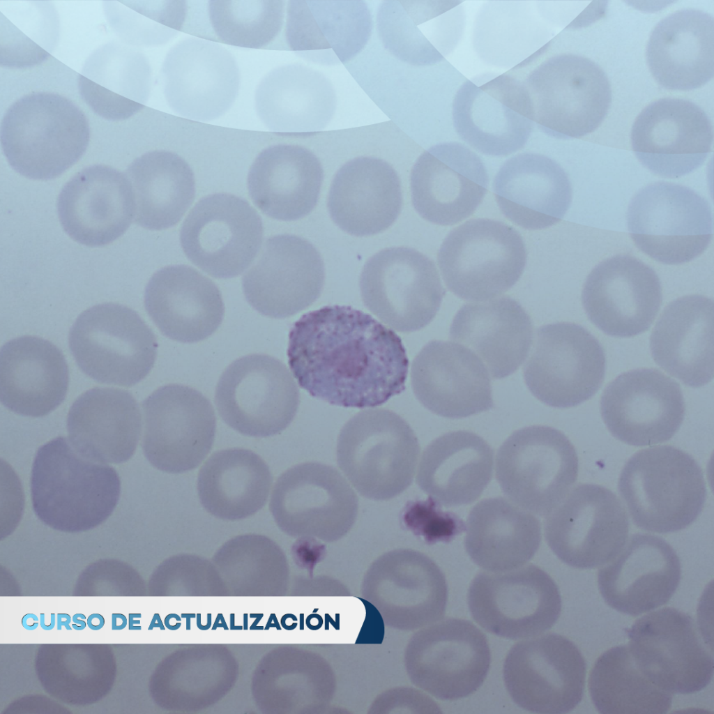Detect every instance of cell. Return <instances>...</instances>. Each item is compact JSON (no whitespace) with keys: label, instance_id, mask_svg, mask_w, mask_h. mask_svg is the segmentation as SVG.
<instances>
[{"label":"cell","instance_id":"cell-1","mask_svg":"<svg viewBox=\"0 0 714 714\" xmlns=\"http://www.w3.org/2000/svg\"><path fill=\"white\" fill-rule=\"evenodd\" d=\"M298 385L345 408H372L405 389L409 359L401 338L369 314L328 305L291 326L287 351Z\"/></svg>","mask_w":714,"mask_h":714},{"label":"cell","instance_id":"cell-57","mask_svg":"<svg viewBox=\"0 0 714 714\" xmlns=\"http://www.w3.org/2000/svg\"><path fill=\"white\" fill-rule=\"evenodd\" d=\"M45 614H40V625L42 628V629H43L45 630H52L54 628L55 625H56V615H55V614H50V623L49 625H46L45 624Z\"/></svg>","mask_w":714,"mask_h":714},{"label":"cell","instance_id":"cell-30","mask_svg":"<svg viewBox=\"0 0 714 714\" xmlns=\"http://www.w3.org/2000/svg\"><path fill=\"white\" fill-rule=\"evenodd\" d=\"M57 212L65 232L89 247L107 245L134 220V200L125 174L104 165L87 167L63 187Z\"/></svg>","mask_w":714,"mask_h":714},{"label":"cell","instance_id":"cell-2","mask_svg":"<svg viewBox=\"0 0 714 714\" xmlns=\"http://www.w3.org/2000/svg\"><path fill=\"white\" fill-rule=\"evenodd\" d=\"M121 482L116 470L77 453L56 437L38 450L31 476L33 508L50 527L78 533L105 522L118 503Z\"/></svg>","mask_w":714,"mask_h":714},{"label":"cell","instance_id":"cell-8","mask_svg":"<svg viewBox=\"0 0 714 714\" xmlns=\"http://www.w3.org/2000/svg\"><path fill=\"white\" fill-rule=\"evenodd\" d=\"M578 457L569 439L546 425L519 429L496 457V478L513 503L547 517L565 498L578 476Z\"/></svg>","mask_w":714,"mask_h":714},{"label":"cell","instance_id":"cell-45","mask_svg":"<svg viewBox=\"0 0 714 714\" xmlns=\"http://www.w3.org/2000/svg\"><path fill=\"white\" fill-rule=\"evenodd\" d=\"M464 544L477 565L489 572L517 568L537 552L542 539L540 520L501 496L485 499L471 510Z\"/></svg>","mask_w":714,"mask_h":714},{"label":"cell","instance_id":"cell-15","mask_svg":"<svg viewBox=\"0 0 714 714\" xmlns=\"http://www.w3.org/2000/svg\"><path fill=\"white\" fill-rule=\"evenodd\" d=\"M627 632L638 667L661 689L692 694L711 683L713 651L688 614L662 608L637 619Z\"/></svg>","mask_w":714,"mask_h":714},{"label":"cell","instance_id":"cell-7","mask_svg":"<svg viewBox=\"0 0 714 714\" xmlns=\"http://www.w3.org/2000/svg\"><path fill=\"white\" fill-rule=\"evenodd\" d=\"M539 130L557 139L579 138L595 130L612 102L607 76L595 62L562 54L542 61L524 82Z\"/></svg>","mask_w":714,"mask_h":714},{"label":"cell","instance_id":"cell-10","mask_svg":"<svg viewBox=\"0 0 714 714\" xmlns=\"http://www.w3.org/2000/svg\"><path fill=\"white\" fill-rule=\"evenodd\" d=\"M627 222L635 245L668 265L697 258L713 234L708 201L692 189L670 182H655L640 189L630 202Z\"/></svg>","mask_w":714,"mask_h":714},{"label":"cell","instance_id":"cell-13","mask_svg":"<svg viewBox=\"0 0 714 714\" xmlns=\"http://www.w3.org/2000/svg\"><path fill=\"white\" fill-rule=\"evenodd\" d=\"M523 374L532 395L559 409L577 406L600 389L605 355L598 340L583 326L559 322L536 330Z\"/></svg>","mask_w":714,"mask_h":714},{"label":"cell","instance_id":"cell-44","mask_svg":"<svg viewBox=\"0 0 714 714\" xmlns=\"http://www.w3.org/2000/svg\"><path fill=\"white\" fill-rule=\"evenodd\" d=\"M388 1L377 16L379 34L397 57L414 65L443 59L457 43L464 17L459 2Z\"/></svg>","mask_w":714,"mask_h":714},{"label":"cell","instance_id":"cell-12","mask_svg":"<svg viewBox=\"0 0 714 714\" xmlns=\"http://www.w3.org/2000/svg\"><path fill=\"white\" fill-rule=\"evenodd\" d=\"M215 404L222 420L234 430L267 437L290 425L300 404V391L282 361L266 354H249L224 370L216 386Z\"/></svg>","mask_w":714,"mask_h":714},{"label":"cell","instance_id":"cell-24","mask_svg":"<svg viewBox=\"0 0 714 714\" xmlns=\"http://www.w3.org/2000/svg\"><path fill=\"white\" fill-rule=\"evenodd\" d=\"M713 130L704 110L676 98L652 102L637 116L631 131L633 152L654 174L676 178L704 162L711 151Z\"/></svg>","mask_w":714,"mask_h":714},{"label":"cell","instance_id":"cell-38","mask_svg":"<svg viewBox=\"0 0 714 714\" xmlns=\"http://www.w3.org/2000/svg\"><path fill=\"white\" fill-rule=\"evenodd\" d=\"M69 441L83 457L123 463L134 454L142 430L137 402L128 392L96 387L79 395L67 418Z\"/></svg>","mask_w":714,"mask_h":714},{"label":"cell","instance_id":"cell-35","mask_svg":"<svg viewBox=\"0 0 714 714\" xmlns=\"http://www.w3.org/2000/svg\"><path fill=\"white\" fill-rule=\"evenodd\" d=\"M714 303L701 295L671 302L657 321L650 338L655 362L685 385L699 388L714 373Z\"/></svg>","mask_w":714,"mask_h":714},{"label":"cell","instance_id":"cell-14","mask_svg":"<svg viewBox=\"0 0 714 714\" xmlns=\"http://www.w3.org/2000/svg\"><path fill=\"white\" fill-rule=\"evenodd\" d=\"M269 508L278 526L288 536L334 542L354 524L358 499L335 468L304 462L280 475Z\"/></svg>","mask_w":714,"mask_h":714},{"label":"cell","instance_id":"cell-54","mask_svg":"<svg viewBox=\"0 0 714 714\" xmlns=\"http://www.w3.org/2000/svg\"><path fill=\"white\" fill-rule=\"evenodd\" d=\"M71 621L72 618L68 614H58L56 616L57 630H61L62 626H65L68 630H71L72 627L70 626Z\"/></svg>","mask_w":714,"mask_h":714},{"label":"cell","instance_id":"cell-29","mask_svg":"<svg viewBox=\"0 0 714 714\" xmlns=\"http://www.w3.org/2000/svg\"><path fill=\"white\" fill-rule=\"evenodd\" d=\"M165 96L179 115L211 121L232 105L239 73L232 55L211 41L188 38L169 51L164 66Z\"/></svg>","mask_w":714,"mask_h":714},{"label":"cell","instance_id":"cell-6","mask_svg":"<svg viewBox=\"0 0 714 714\" xmlns=\"http://www.w3.org/2000/svg\"><path fill=\"white\" fill-rule=\"evenodd\" d=\"M448 289L459 298L487 301L503 294L521 278L527 261L525 243L512 226L490 218L471 219L453 229L437 255Z\"/></svg>","mask_w":714,"mask_h":714},{"label":"cell","instance_id":"cell-34","mask_svg":"<svg viewBox=\"0 0 714 714\" xmlns=\"http://www.w3.org/2000/svg\"><path fill=\"white\" fill-rule=\"evenodd\" d=\"M493 190L504 216L529 230L559 222L570 207L572 194L561 165L535 153H519L506 160L494 178Z\"/></svg>","mask_w":714,"mask_h":714},{"label":"cell","instance_id":"cell-33","mask_svg":"<svg viewBox=\"0 0 714 714\" xmlns=\"http://www.w3.org/2000/svg\"><path fill=\"white\" fill-rule=\"evenodd\" d=\"M449 337L473 351L492 379H503L528 356L533 325L516 300L503 296L463 305L453 319Z\"/></svg>","mask_w":714,"mask_h":714},{"label":"cell","instance_id":"cell-49","mask_svg":"<svg viewBox=\"0 0 714 714\" xmlns=\"http://www.w3.org/2000/svg\"><path fill=\"white\" fill-rule=\"evenodd\" d=\"M207 8L214 35L236 47L262 48L275 39L283 24L281 0H211Z\"/></svg>","mask_w":714,"mask_h":714},{"label":"cell","instance_id":"cell-23","mask_svg":"<svg viewBox=\"0 0 714 714\" xmlns=\"http://www.w3.org/2000/svg\"><path fill=\"white\" fill-rule=\"evenodd\" d=\"M325 266L317 248L293 234L268 238L242 278L248 303L260 314L283 319L303 311L321 295Z\"/></svg>","mask_w":714,"mask_h":714},{"label":"cell","instance_id":"cell-27","mask_svg":"<svg viewBox=\"0 0 714 714\" xmlns=\"http://www.w3.org/2000/svg\"><path fill=\"white\" fill-rule=\"evenodd\" d=\"M413 392L432 413L457 419L494 407L489 374L480 359L455 342L432 340L414 358Z\"/></svg>","mask_w":714,"mask_h":714},{"label":"cell","instance_id":"cell-51","mask_svg":"<svg viewBox=\"0 0 714 714\" xmlns=\"http://www.w3.org/2000/svg\"><path fill=\"white\" fill-rule=\"evenodd\" d=\"M86 623L92 630H99L105 625V618L100 614H92L88 617Z\"/></svg>","mask_w":714,"mask_h":714},{"label":"cell","instance_id":"cell-3","mask_svg":"<svg viewBox=\"0 0 714 714\" xmlns=\"http://www.w3.org/2000/svg\"><path fill=\"white\" fill-rule=\"evenodd\" d=\"M83 111L59 93L26 94L6 109L0 143L10 166L30 179L54 178L75 164L90 140Z\"/></svg>","mask_w":714,"mask_h":714},{"label":"cell","instance_id":"cell-47","mask_svg":"<svg viewBox=\"0 0 714 714\" xmlns=\"http://www.w3.org/2000/svg\"><path fill=\"white\" fill-rule=\"evenodd\" d=\"M273 478L255 453L231 448L214 453L202 466L197 492L204 509L224 520L250 517L266 503Z\"/></svg>","mask_w":714,"mask_h":714},{"label":"cell","instance_id":"cell-9","mask_svg":"<svg viewBox=\"0 0 714 714\" xmlns=\"http://www.w3.org/2000/svg\"><path fill=\"white\" fill-rule=\"evenodd\" d=\"M69 347L81 370L95 381L132 386L156 359V337L133 310L114 303L82 312L69 331Z\"/></svg>","mask_w":714,"mask_h":714},{"label":"cell","instance_id":"cell-42","mask_svg":"<svg viewBox=\"0 0 714 714\" xmlns=\"http://www.w3.org/2000/svg\"><path fill=\"white\" fill-rule=\"evenodd\" d=\"M369 10L361 1H290L286 39L291 49L323 64L344 62L366 43Z\"/></svg>","mask_w":714,"mask_h":714},{"label":"cell","instance_id":"cell-37","mask_svg":"<svg viewBox=\"0 0 714 714\" xmlns=\"http://www.w3.org/2000/svg\"><path fill=\"white\" fill-rule=\"evenodd\" d=\"M657 83L668 90L701 87L714 75V19L704 11L686 8L661 20L646 51Z\"/></svg>","mask_w":714,"mask_h":714},{"label":"cell","instance_id":"cell-50","mask_svg":"<svg viewBox=\"0 0 714 714\" xmlns=\"http://www.w3.org/2000/svg\"><path fill=\"white\" fill-rule=\"evenodd\" d=\"M430 497L426 501H411L402 510L404 526L429 543L450 540L464 530V523L455 515L441 511Z\"/></svg>","mask_w":714,"mask_h":714},{"label":"cell","instance_id":"cell-17","mask_svg":"<svg viewBox=\"0 0 714 714\" xmlns=\"http://www.w3.org/2000/svg\"><path fill=\"white\" fill-rule=\"evenodd\" d=\"M452 118L462 139L492 156L524 147L534 123L524 82L505 73L480 74L464 82L454 96Z\"/></svg>","mask_w":714,"mask_h":714},{"label":"cell","instance_id":"cell-43","mask_svg":"<svg viewBox=\"0 0 714 714\" xmlns=\"http://www.w3.org/2000/svg\"><path fill=\"white\" fill-rule=\"evenodd\" d=\"M493 450L482 437L465 430L446 433L424 450L418 469L419 487L445 507L478 499L492 480Z\"/></svg>","mask_w":714,"mask_h":714},{"label":"cell","instance_id":"cell-20","mask_svg":"<svg viewBox=\"0 0 714 714\" xmlns=\"http://www.w3.org/2000/svg\"><path fill=\"white\" fill-rule=\"evenodd\" d=\"M586 673L577 646L556 633L514 644L503 667L512 701L527 711L547 714L567 713L580 703Z\"/></svg>","mask_w":714,"mask_h":714},{"label":"cell","instance_id":"cell-46","mask_svg":"<svg viewBox=\"0 0 714 714\" xmlns=\"http://www.w3.org/2000/svg\"><path fill=\"white\" fill-rule=\"evenodd\" d=\"M133 195L134 221L145 229L176 225L195 196L194 173L178 154L163 150L137 158L125 173Z\"/></svg>","mask_w":714,"mask_h":714},{"label":"cell","instance_id":"cell-32","mask_svg":"<svg viewBox=\"0 0 714 714\" xmlns=\"http://www.w3.org/2000/svg\"><path fill=\"white\" fill-rule=\"evenodd\" d=\"M402 205L397 172L387 162L374 157L347 162L335 174L327 199L333 221L356 236L386 230L397 220Z\"/></svg>","mask_w":714,"mask_h":714},{"label":"cell","instance_id":"cell-19","mask_svg":"<svg viewBox=\"0 0 714 714\" xmlns=\"http://www.w3.org/2000/svg\"><path fill=\"white\" fill-rule=\"evenodd\" d=\"M262 220L244 199L229 193L202 198L180 229V243L188 259L208 275L238 276L252 263L263 239Z\"/></svg>","mask_w":714,"mask_h":714},{"label":"cell","instance_id":"cell-5","mask_svg":"<svg viewBox=\"0 0 714 714\" xmlns=\"http://www.w3.org/2000/svg\"><path fill=\"white\" fill-rule=\"evenodd\" d=\"M336 453L340 469L361 496L385 501L411 485L420 446L403 418L377 408L360 411L344 425Z\"/></svg>","mask_w":714,"mask_h":714},{"label":"cell","instance_id":"cell-25","mask_svg":"<svg viewBox=\"0 0 714 714\" xmlns=\"http://www.w3.org/2000/svg\"><path fill=\"white\" fill-rule=\"evenodd\" d=\"M582 301L587 317L602 332L630 337L651 326L662 304V287L648 264L629 255H617L591 270Z\"/></svg>","mask_w":714,"mask_h":714},{"label":"cell","instance_id":"cell-52","mask_svg":"<svg viewBox=\"0 0 714 714\" xmlns=\"http://www.w3.org/2000/svg\"><path fill=\"white\" fill-rule=\"evenodd\" d=\"M38 620L35 614H26L22 618V625L27 630H34L39 625Z\"/></svg>","mask_w":714,"mask_h":714},{"label":"cell","instance_id":"cell-4","mask_svg":"<svg viewBox=\"0 0 714 714\" xmlns=\"http://www.w3.org/2000/svg\"><path fill=\"white\" fill-rule=\"evenodd\" d=\"M618 488L635 525L658 533L692 524L704 508L707 493L697 461L668 445L635 453L621 472Z\"/></svg>","mask_w":714,"mask_h":714},{"label":"cell","instance_id":"cell-31","mask_svg":"<svg viewBox=\"0 0 714 714\" xmlns=\"http://www.w3.org/2000/svg\"><path fill=\"white\" fill-rule=\"evenodd\" d=\"M144 305L164 335L183 343L211 336L225 314L217 285L185 264L167 266L153 274L145 288Z\"/></svg>","mask_w":714,"mask_h":714},{"label":"cell","instance_id":"cell-36","mask_svg":"<svg viewBox=\"0 0 714 714\" xmlns=\"http://www.w3.org/2000/svg\"><path fill=\"white\" fill-rule=\"evenodd\" d=\"M69 371L61 351L43 338L25 335L0 351V401L10 411L42 417L64 400Z\"/></svg>","mask_w":714,"mask_h":714},{"label":"cell","instance_id":"cell-41","mask_svg":"<svg viewBox=\"0 0 714 714\" xmlns=\"http://www.w3.org/2000/svg\"><path fill=\"white\" fill-rule=\"evenodd\" d=\"M257 115L271 131L303 135L324 128L333 115L335 95L329 81L301 64L272 70L255 92Z\"/></svg>","mask_w":714,"mask_h":714},{"label":"cell","instance_id":"cell-39","mask_svg":"<svg viewBox=\"0 0 714 714\" xmlns=\"http://www.w3.org/2000/svg\"><path fill=\"white\" fill-rule=\"evenodd\" d=\"M422 641V683L435 697L457 700L482 685L491 652L486 635L471 622L447 618L427 630Z\"/></svg>","mask_w":714,"mask_h":714},{"label":"cell","instance_id":"cell-11","mask_svg":"<svg viewBox=\"0 0 714 714\" xmlns=\"http://www.w3.org/2000/svg\"><path fill=\"white\" fill-rule=\"evenodd\" d=\"M359 287L365 306L402 333L429 324L446 294L434 262L404 246L383 249L370 257L362 269Z\"/></svg>","mask_w":714,"mask_h":714},{"label":"cell","instance_id":"cell-56","mask_svg":"<svg viewBox=\"0 0 714 714\" xmlns=\"http://www.w3.org/2000/svg\"><path fill=\"white\" fill-rule=\"evenodd\" d=\"M141 614H128V629L130 630H140L142 627L140 625V620L136 619L141 618Z\"/></svg>","mask_w":714,"mask_h":714},{"label":"cell","instance_id":"cell-21","mask_svg":"<svg viewBox=\"0 0 714 714\" xmlns=\"http://www.w3.org/2000/svg\"><path fill=\"white\" fill-rule=\"evenodd\" d=\"M142 448L149 462L167 473H180L199 466L211 450L216 418L201 392L181 384L159 387L142 403Z\"/></svg>","mask_w":714,"mask_h":714},{"label":"cell","instance_id":"cell-22","mask_svg":"<svg viewBox=\"0 0 714 714\" xmlns=\"http://www.w3.org/2000/svg\"><path fill=\"white\" fill-rule=\"evenodd\" d=\"M685 405L679 384L656 369L625 372L600 399L602 420L616 439L635 446L669 440L679 430Z\"/></svg>","mask_w":714,"mask_h":714},{"label":"cell","instance_id":"cell-40","mask_svg":"<svg viewBox=\"0 0 714 714\" xmlns=\"http://www.w3.org/2000/svg\"><path fill=\"white\" fill-rule=\"evenodd\" d=\"M323 178L321 162L311 151L298 145L275 144L255 159L248 176V189L263 213L292 221L314 208Z\"/></svg>","mask_w":714,"mask_h":714},{"label":"cell","instance_id":"cell-53","mask_svg":"<svg viewBox=\"0 0 714 714\" xmlns=\"http://www.w3.org/2000/svg\"><path fill=\"white\" fill-rule=\"evenodd\" d=\"M128 623L127 618L123 614H112V630H121L124 629Z\"/></svg>","mask_w":714,"mask_h":714},{"label":"cell","instance_id":"cell-28","mask_svg":"<svg viewBox=\"0 0 714 714\" xmlns=\"http://www.w3.org/2000/svg\"><path fill=\"white\" fill-rule=\"evenodd\" d=\"M681 565L661 537L635 533L598 574L600 594L612 608L632 616L666 604L676 591Z\"/></svg>","mask_w":714,"mask_h":714},{"label":"cell","instance_id":"cell-26","mask_svg":"<svg viewBox=\"0 0 714 714\" xmlns=\"http://www.w3.org/2000/svg\"><path fill=\"white\" fill-rule=\"evenodd\" d=\"M413 206L435 225L449 226L471 216L482 202L488 174L480 157L462 144H437L423 152L411 173Z\"/></svg>","mask_w":714,"mask_h":714},{"label":"cell","instance_id":"cell-55","mask_svg":"<svg viewBox=\"0 0 714 714\" xmlns=\"http://www.w3.org/2000/svg\"><path fill=\"white\" fill-rule=\"evenodd\" d=\"M84 619H86L84 614H75L72 618V620L74 622V624L72 625V628L75 630H84L87 625V623L85 622Z\"/></svg>","mask_w":714,"mask_h":714},{"label":"cell","instance_id":"cell-58","mask_svg":"<svg viewBox=\"0 0 714 714\" xmlns=\"http://www.w3.org/2000/svg\"><path fill=\"white\" fill-rule=\"evenodd\" d=\"M155 627H159L161 629H163V625H162V621L160 620V616L158 614H155L153 616V617L152 618V621H151V622L148 629L150 630H152Z\"/></svg>","mask_w":714,"mask_h":714},{"label":"cell","instance_id":"cell-48","mask_svg":"<svg viewBox=\"0 0 714 714\" xmlns=\"http://www.w3.org/2000/svg\"><path fill=\"white\" fill-rule=\"evenodd\" d=\"M588 686L600 713H666L672 704V694L642 673L628 645L612 647L598 657Z\"/></svg>","mask_w":714,"mask_h":714},{"label":"cell","instance_id":"cell-16","mask_svg":"<svg viewBox=\"0 0 714 714\" xmlns=\"http://www.w3.org/2000/svg\"><path fill=\"white\" fill-rule=\"evenodd\" d=\"M497 572H480L470 584L468 606L478 625L499 637L518 639L556 623L561 597L549 575L533 564Z\"/></svg>","mask_w":714,"mask_h":714},{"label":"cell","instance_id":"cell-18","mask_svg":"<svg viewBox=\"0 0 714 714\" xmlns=\"http://www.w3.org/2000/svg\"><path fill=\"white\" fill-rule=\"evenodd\" d=\"M544 533L562 562L591 569L604 565L621 551L628 539L629 519L610 489L580 484L547 516Z\"/></svg>","mask_w":714,"mask_h":714}]
</instances>
